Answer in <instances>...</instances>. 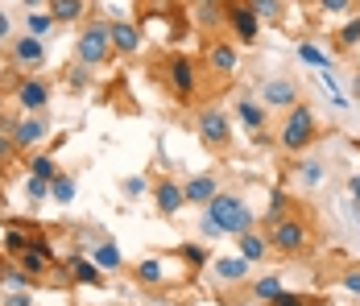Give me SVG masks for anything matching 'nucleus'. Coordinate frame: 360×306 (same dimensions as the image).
Returning a JSON list of instances; mask_svg holds the SVG:
<instances>
[{
    "label": "nucleus",
    "instance_id": "obj_1",
    "mask_svg": "<svg viewBox=\"0 0 360 306\" xmlns=\"http://www.w3.org/2000/svg\"><path fill=\"white\" fill-rule=\"evenodd\" d=\"M261 219H257V211L252 203L240 195V191H219L212 203L203 207V219H199V232L203 240H219V236H240V232H249L257 228Z\"/></svg>",
    "mask_w": 360,
    "mask_h": 306
},
{
    "label": "nucleus",
    "instance_id": "obj_2",
    "mask_svg": "<svg viewBox=\"0 0 360 306\" xmlns=\"http://www.w3.org/2000/svg\"><path fill=\"white\" fill-rule=\"evenodd\" d=\"M274 136H278V149H282L286 158H298V153H307V149L323 136V125H319L315 108L302 100V103H294L290 112H282V120H278Z\"/></svg>",
    "mask_w": 360,
    "mask_h": 306
},
{
    "label": "nucleus",
    "instance_id": "obj_3",
    "mask_svg": "<svg viewBox=\"0 0 360 306\" xmlns=\"http://www.w3.org/2000/svg\"><path fill=\"white\" fill-rule=\"evenodd\" d=\"M75 63H83V67H91V70L116 63V50H112V17L91 13L79 25V34H75Z\"/></svg>",
    "mask_w": 360,
    "mask_h": 306
},
{
    "label": "nucleus",
    "instance_id": "obj_4",
    "mask_svg": "<svg viewBox=\"0 0 360 306\" xmlns=\"http://www.w3.org/2000/svg\"><path fill=\"white\" fill-rule=\"evenodd\" d=\"M158 67H162V83H166V91L174 96V103L191 108V103L199 100V87H203V67H199V58H195V54H182V50H174V54H166Z\"/></svg>",
    "mask_w": 360,
    "mask_h": 306
},
{
    "label": "nucleus",
    "instance_id": "obj_5",
    "mask_svg": "<svg viewBox=\"0 0 360 306\" xmlns=\"http://www.w3.org/2000/svg\"><path fill=\"white\" fill-rule=\"evenodd\" d=\"M232 125H236V116L219 100H207L195 108V136L207 153H228L232 149Z\"/></svg>",
    "mask_w": 360,
    "mask_h": 306
},
{
    "label": "nucleus",
    "instance_id": "obj_6",
    "mask_svg": "<svg viewBox=\"0 0 360 306\" xmlns=\"http://www.w3.org/2000/svg\"><path fill=\"white\" fill-rule=\"evenodd\" d=\"M265 236H269V248H274V257H282V261H290V257H302L307 248H311V240H315V228H311V219L294 207L290 215H282L278 224H269L265 228Z\"/></svg>",
    "mask_w": 360,
    "mask_h": 306
},
{
    "label": "nucleus",
    "instance_id": "obj_7",
    "mask_svg": "<svg viewBox=\"0 0 360 306\" xmlns=\"http://www.w3.org/2000/svg\"><path fill=\"white\" fill-rule=\"evenodd\" d=\"M50 281H63V286H79V290H104L108 286V273L100 269L87 253H63L58 261H54V273H50Z\"/></svg>",
    "mask_w": 360,
    "mask_h": 306
},
{
    "label": "nucleus",
    "instance_id": "obj_8",
    "mask_svg": "<svg viewBox=\"0 0 360 306\" xmlns=\"http://www.w3.org/2000/svg\"><path fill=\"white\" fill-rule=\"evenodd\" d=\"M0 50H4V67L13 70V75H41L46 63H50L46 37H37V34H17L8 46H0Z\"/></svg>",
    "mask_w": 360,
    "mask_h": 306
},
{
    "label": "nucleus",
    "instance_id": "obj_9",
    "mask_svg": "<svg viewBox=\"0 0 360 306\" xmlns=\"http://www.w3.org/2000/svg\"><path fill=\"white\" fill-rule=\"evenodd\" d=\"M199 67H203V75H212L216 83H228V79H236V70H240V46H236V42H232L228 34L207 37Z\"/></svg>",
    "mask_w": 360,
    "mask_h": 306
},
{
    "label": "nucleus",
    "instance_id": "obj_10",
    "mask_svg": "<svg viewBox=\"0 0 360 306\" xmlns=\"http://www.w3.org/2000/svg\"><path fill=\"white\" fill-rule=\"evenodd\" d=\"M54 100V83L46 75H17L8 87V103L17 112H46Z\"/></svg>",
    "mask_w": 360,
    "mask_h": 306
},
{
    "label": "nucleus",
    "instance_id": "obj_11",
    "mask_svg": "<svg viewBox=\"0 0 360 306\" xmlns=\"http://www.w3.org/2000/svg\"><path fill=\"white\" fill-rule=\"evenodd\" d=\"M224 34L232 37L240 50H249L261 42V21L252 13V0H228L224 4Z\"/></svg>",
    "mask_w": 360,
    "mask_h": 306
},
{
    "label": "nucleus",
    "instance_id": "obj_12",
    "mask_svg": "<svg viewBox=\"0 0 360 306\" xmlns=\"http://www.w3.org/2000/svg\"><path fill=\"white\" fill-rule=\"evenodd\" d=\"M257 100L265 103L269 112H290L294 103H302V83L294 79V75H269V79H261L257 83Z\"/></svg>",
    "mask_w": 360,
    "mask_h": 306
},
{
    "label": "nucleus",
    "instance_id": "obj_13",
    "mask_svg": "<svg viewBox=\"0 0 360 306\" xmlns=\"http://www.w3.org/2000/svg\"><path fill=\"white\" fill-rule=\"evenodd\" d=\"M207 273H212V281L219 290H240V286L252 281V261H245L240 253H224V257H212Z\"/></svg>",
    "mask_w": 360,
    "mask_h": 306
},
{
    "label": "nucleus",
    "instance_id": "obj_14",
    "mask_svg": "<svg viewBox=\"0 0 360 306\" xmlns=\"http://www.w3.org/2000/svg\"><path fill=\"white\" fill-rule=\"evenodd\" d=\"M46 136H50V116H46V112H21V116H17V125H13V141H17L21 158L37 153V149L46 145Z\"/></svg>",
    "mask_w": 360,
    "mask_h": 306
},
{
    "label": "nucleus",
    "instance_id": "obj_15",
    "mask_svg": "<svg viewBox=\"0 0 360 306\" xmlns=\"http://www.w3.org/2000/svg\"><path fill=\"white\" fill-rule=\"evenodd\" d=\"M149 199H153V207H158L162 219H179L182 211H186V191H182L179 178H170V174H162V178L149 186Z\"/></svg>",
    "mask_w": 360,
    "mask_h": 306
},
{
    "label": "nucleus",
    "instance_id": "obj_16",
    "mask_svg": "<svg viewBox=\"0 0 360 306\" xmlns=\"http://www.w3.org/2000/svg\"><path fill=\"white\" fill-rule=\"evenodd\" d=\"M141 46H145L141 21H133V17H112V50H116V58H133V54H141Z\"/></svg>",
    "mask_w": 360,
    "mask_h": 306
},
{
    "label": "nucleus",
    "instance_id": "obj_17",
    "mask_svg": "<svg viewBox=\"0 0 360 306\" xmlns=\"http://www.w3.org/2000/svg\"><path fill=\"white\" fill-rule=\"evenodd\" d=\"M182 191H186V207H207L219 191H224V178H219L216 170L191 174V178L182 182Z\"/></svg>",
    "mask_w": 360,
    "mask_h": 306
},
{
    "label": "nucleus",
    "instance_id": "obj_18",
    "mask_svg": "<svg viewBox=\"0 0 360 306\" xmlns=\"http://www.w3.org/2000/svg\"><path fill=\"white\" fill-rule=\"evenodd\" d=\"M129 273H133V281H137L141 290H162V286H170V277H166V257H141V261L129 265Z\"/></svg>",
    "mask_w": 360,
    "mask_h": 306
},
{
    "label": "nucleus",
    "instance_id": "obj_19",
    "mask_svg": "<svg viewBox=\"0 0 360 306\" xmlns=\"http://www.w3.org/2000/svg\"><path fill=\"white\" fill-rule=\"evenodd\" d=\"M232 116L249 129V133H257V129H269V108L257 100V96H236V103H232Z\"/></svg>",
    "mask_w": 360,
    "mask_h": 306
},
{
    "label": "nucleus",
    "instance_id": "obj_20",
    "mask_svg": "<svg viewBox=\"0 0 360 306\" xmlns=\"http://www.w3.org/2000/svg\"><path fill=\"white\" fill-rule=\"evenodd\" d=\"M34 219H4V244H0V253H8V257H21L25 248H30V240H34Z\"/></svg>",
    "mask_w": 360,
    "mask_h": 306
},
{
    "label": "nucleus",
    "instance_id": "obj_21",
    "mask_svg": "<svg viewBox=\"0 0 360 306\" xmlns=\"http://www.w3.org/2000/svg\"><path fill=\"white\" fill-rule=\"evenodd\" d=\"M236 253H240L245 261H252V265H265V261L274 257V248H269V236H265L261 228H249V232H240V236H236Z\"/></svg>",
    "mask_w": 360,
    "mask_h": 306
},
{
    "label": "nucleus",
    "instance_id": "obj_22",
    "mask_svg": "<svg viewBox=\"0 0 360 306\" xmlns=\"http://www.w3.org/2000/svg\"><path fill=\"white\" fill-rule=\"evenodd\" d=\"M91 4H96V0H46L50 17H54L58 25H83V21L91 17Z\"/></svg>",
    "mask_w": 360,
    "mask_h": 306
},
{
    "label": "nucleus",
    "instance_id": "obj_23",
    "mask_svg": "<svg viewBox=\"0 0 360 306\" xmlns=\"http://www.w3.org/2000/svg\"><path fill=\"white\" fill-rule=\"evenodd\" d=\"M87 257H91V261H96L100 269L108 273V277H112V273H120V269H124V257H120V244H116L112 236H100L96 244H91V248H87Z\"/></svg>",
    "mask_w": 360,
    "mask_h": 306
},
{
    "label": "nucleus",
    "instance_id": "obj_24",
    "mask_svg": "<svg viewBox=\"0 0 360 306\" xmlns=\"http://www.w3.org/2000/svg\"><path fill=\"white\" fill-rule=\"evenodd\" d=\"M179 261L186 265V273H191V277H199V273H207V265H212V253H207L203 244L186 240V244H179Z\"/></svg>",
    "mask_w": 360,
    "mask_h": 306
},
{
    "label": "nucleus",
    "instance_id": "obj_25",
    "mask_svg": "<svg viewBox=\"0 0 360 306\" xmlns=\"http://www.w3.org/2000/svg\"><path fill=\"white\" fill-rule=\"evenodd\" d=\"M290 170H294V178H298L307 191H315V186L327 178V166H323V162H319V158H302V153H298V162H294Z\"/></svg>",
    "mask_w": 360,
    "mask_h": 306
},
{
    "label": "nucleus",
    "instance_id": "obj_26",
    "mask_svg": "<svg viewBox=\"0 0 360 306\" xmlns=\"http://www.w3.org/2000/svg\"><path fill=\"white\" fill-rule=\"evenodd\" d=\"M331 46H335L340 54H352V50H356L360 46V13H352V17L331 34Z\"/></svg>",
    "mask_w": 360,
    "mask_h": 306
},
{
    "label": "nucleus",
    "instance_id": "obj_27",
    "mask_svg": "<svg viewBox=\"0 0 360 306\" xmlns=\"http://www.w3.org/2000/svg\"><path fill=\"white\" fill-rule=\"evenodd\" d=\"M25 174H34V178H46V182H54V178L63 174V166L54 162V153H41V149H37V153H30V158H25Z\"/></svg>",
    "mask_w": 360,
    "mask_h": 306
},
{
    "label": "nucleus",
    "instance_id": "obj_28",
    "mask_svg": "<svg viewBox=\"0 0 360 306\" xmlns=\"http://www.w3.org/2000/svg\"><path fill=\"white\" fill-rule=\"evenodd\" d=\"M294 54H298V63H302V67H315L319 75H327V70H335V63H331V54H323V50L315 46V42H298V50H294Z\"/></svg>",
    "mask_w": 360,
    "mask_h": 306
},
{
    "label": "nucleus",
    "instance_id": "obj_29",
    "mask_svg": "<svg viewBox=\"0 0 360 306\" xmlns=\"http://www.w3.org/2000/svg\"><path fill=\"white\" fill-rule=\"evenodd\" d=\"M278 290H286V281L278 277V273H261V277H252L249 281V294H252V302H269Z\"/></svg>",
    "mask_w": 360,
    "mask_h": 306
},
{
    "label": "nucleus",
    "instance_id": "obj_30",
    "mask_svg": "<svg viewBox=\"0 0 360 306\" xmlns=\"http://www.w3.org/2000/svg\"><path fill=\"white\" fill-rule=\"evenodd\" d=\"M290 211H294V199H290L286 191L278 186V191L269 195V207L261 211V228H269V224H278V219H282V215H290Z\"/></svg>",
    "mask_w": 360,
    "mask_h": 306
},
{
    "label": "nucleus",
    "instance_id": "obj_31",
    "mask_svg": "<svg viewBox=\"0 0 360 306\" xmlns=\"http://www.w3.org/2000/svg\"><path fill=\"white\" fill-rule=\"evenodd\" d=\"M195 13V25L207 30V34H224V4H199L191 8Z\"/></svg>",
    "mask_w": 360,
    "mask_h": 306
},
{
    "label": "nucleus",
    "instance_id": "obj_32",
    "mask_svg": "<svg viewBox=\"0 0 360 306\" xmlns=\"http://www.w3.org/2000/svg\"><path fill=\"white\" fill-rule=\"evenodd\" d=\"M58 21L50 17V8H34V13H25L21 17V34H37V37H50V30H54Z\"/></svg>",
    "mask_w": 360,
    "mask_h": 306
},
{
    "label": "nucleus",
    "instance_id": "obj_33",
    "mask_svg": "<svg viewBox=\"0 0 360 306\" xmlns=\"http://www.w3.org/2000/svg\"><path fill=\"white\" fill-rule=\"evenodd\" d=\"M265 306H331V298H319V294H298V290H278Z\"/></svg>",
    "mask_w": 360,
    "mask_h": 306
},
{
    "label": "nucleus",
    "instance_id": "obj_34",
    "mask_svg": "<svg viewBox=\"0 0 360 306\" xmlns=\"http://www.w3.org/2000/svg\"><path fill=\"white\" fill-rule=\"evenodd\" d=\"M21 162H25V158H21V149H17V141H13V133H4V129H0V174L8 178V174L17 170Z\"/></svg>",
    "mask_w": 360,
    "mask_h": 306
},
{
    "label": "nucleus",
    "instance_id": "obj_35",
    "mask_svg": "<svg viewBox=\"0 0 360 306\" xmlns=\"http://www.w3.org/2000/svg\"><path fill=\"white\" fill-rule=\"evenodd\" d=\"M252 13L261 25H282L286 17V0H252Z\"/></svg>",
    "mask_w": 360,
    "mask_h": 306
},
{
    "label": "nucleus",
    "instance_id": "obj_36",
    "mask_svg": "<svg viewBox=\"0 0 360 306\" xmlns=\"http://www.w3.org/2000/svg\"><path fill=\"white\" fill-rule=\"evenodd\" d=\"M91 75H96L91 67H83V63H71V67H63V87H71V91H83V87H91Z\"/></svg>",
    "mask_w": 360,
    "mask_h": 306
},
{
    "label": "nucleus",
    "instance_id": "obj_37",
    "mask_svg": "<svg viewBox=\"0 0 360 306\" xmlns=\"http://www.w3.org/2000/svg\"><path fill=\"white\" fill-rule=\"evenodd\" d=\"M335 286H340L344 294L360 298V261H348V265H340V273H335Z\"/></svg>",
    "mask_w": 360,
    "mask_h": 306
},
{
    "label": "nucleus",
    "instance_id": "obj_38",
    "mask_svg": "<svg viewBox=\"0 0 360 306\" xmlns=\"http://www.w3.org/2000/svg\"><path fill=\"white\" fill-rule=\"evenodd\" d=\"M50 203H75V178L67 170L58 174V178H54V182H50Z\"/></svg>",
    "mask_w": 360,
    "mask_h": 306
},
{
    "label": "nucleus",
    "instance_id": "obj_39",
    "mask_svg": "<svg viewBox=\"0 0 360 306\" xmlns=\"http://www.w3.org/2000/svg\"><path fill=\"white\" fill-rule=\"evenodd\" d=\"M25 199H30V207L50 203V182H46V178H34V174H25Z\"/></svg>",
    "mask_w": 360,
    "mask_h": 306
},
{
    "label": "nucleus",
    "instance_id": "obj_40",
    "mask_svg": "<svg viewBox=\"0 0 360 306\" xmlns=\"http://www.w3.org/2000/svg\"><path fill=\"white\" fill-rule=\"evenodd\" d=\"M120 195L133 203V199H145L149 195V182H145L141 174H133V178H120Z\"/></svg>",
    "mask_w": 360,
    "mask_h": 306
},
{
    "label": "nucleus",
    "instance_id": "obj_41",
    "mask_svg": "<svg viewBox=\"0 0 360 306\" xmlns=\"http://www.w3.org/2000/svg\"><path fill=\"white\" fill-rule=\"evenodd\" d=\"M319 8H323L327 17H352L360 8V0H319Z\"/></svg>",
    "mask_w": 360,
    "mask_h": 306
},
{
    "label": "nucleus",
    "instance_id": "obj_42",
    "mask_svg": "<svg viewBox=\"0 0 360 306\" xmlns=\"http://www.w3.org/2000/svg\"><path fill=\"white\" fill-rule=\"evenodd\" d=\"M0 306H34V290H0Z\"/></svg>",
    "mask_w": 360,
    "mask_h": 306
},
{
    "label": "nucleus",
    "instance_id": "obj_43",
    "mask_svg": "<svg viewBox=\"0 0 360 306\" xmlns=\"http://www.w3.org/2000/svg\"><path fill=\"white\" fill-rule=\"evenodd\" d=\"M13 37H17V30H13V17H8V13L0 8V46H8Z\"/></svg>",
    "mask_w": 360,
    "mask_h": 306
},
{
    "label": "nucleus",
    "instance_id": "obj_44",
    "mask_svg": "<svg viewBox=\"0 0 360 306\" xmlns=\"http://www.w3.org/2000/svg\"><path fill=\"white\" fill-rule=\"evenodd\" d=\"M348 199L360 207V170H356V174H348Z\"/></svg>",
    "mask_w": 360,
    "mask_h": 306
},
{
    "label": "nucleus",
    "instance_id": "obj_45",
    "mask_svg": "<svg viewBox=\"0 0 360 306\" xmlns=\"http://www.w3.org/2000/svg\"><path fill=\"white\" fill-rule=\"evenodd\" d=\"M21 8H25V13H34V8H46V0H21Z\"/></svg>",
    "mask_w": 360,
    "mask_h": 306
},
{
    "label": "nucleus",
    "instance_id": "obj_46",
    "mask_svg": "<svg viewBox=\"0 0 360 306\" xmlns=\"http://www.w3.org/2000/svg\"><path fill=\"white\" fill-rule=\"evenodd\" d=\"M348 91H352V100L360 103V70H356V75H352V87H348Z\"/></svg>",
    "mask_w": 360,
    "mask_h": 306
},
{
    "label": "nucleus",
    "instance_id": "obj_47",
    "mask_svg": "<svg viewBox=\"0 0 360 306\" xmlns=\"http://www.w3.org/2000/svg\"><path fill=\"white\" fill-rule=\"evenodd\" d=\"M191 8H199V4H228V0H186Z\"/></svg>",
    "mask_w": 360,
    "mask_h": 306
},
{
    "label": "nucleus",
    "instance_id": "obj_48",
    "mask_svg": "<svg viewBox=\"0 0 360 306\" xmlns=\"http://www.w3.org/2000/svg\"><path fill=\"white\" fill-rule=\"evenodd\" d=\"M4 112H8V100H4V91H0V116H4Z\"/></svg>",
    "mask_w": 360,
    "mask_h": 306
},
{
    "label": "nucleus",
    "instance_id": "obj_49",
    "mask_svg": "<svg viewBox=\"0 0 360 306\" xmlns=\"http://www.w3.org/2000/svg\"><path fill=\"white\" fill-rule=\"evenodd\" d=\"M0 203H4V174H0Z\"/></svg>",
    "mask_w": 360,
    "mask_h": 306
},
{
    "label": "nucleus",
    "instance_id": "obj_50",
    "mask_svg": "<svg viewBox=\"0 0 360 306\" xmlns=\"http://www.w3.org/2000/svg\"><path fill=\"white\" fill-rule=\"evenodd\" d=\"M0 244H4V219H0Z\"/></svg>",
    "mask_w": 360,
    "mask_h": 306
},
{
    "label": "nucleus",
    "instance_id": "obj_51",
    "mask_svg": "<svg viewBox=\"0 0 360 306\" xmlns=\"http://www.w3.org/2000/svg\"><path fill=\"white\" fill-rule=\"evenodd\" d=\"M356 13H360V8H356Z\"/></svg>",
    "mask_w": 360,
    "mask_h": 306
}]
</instances>
